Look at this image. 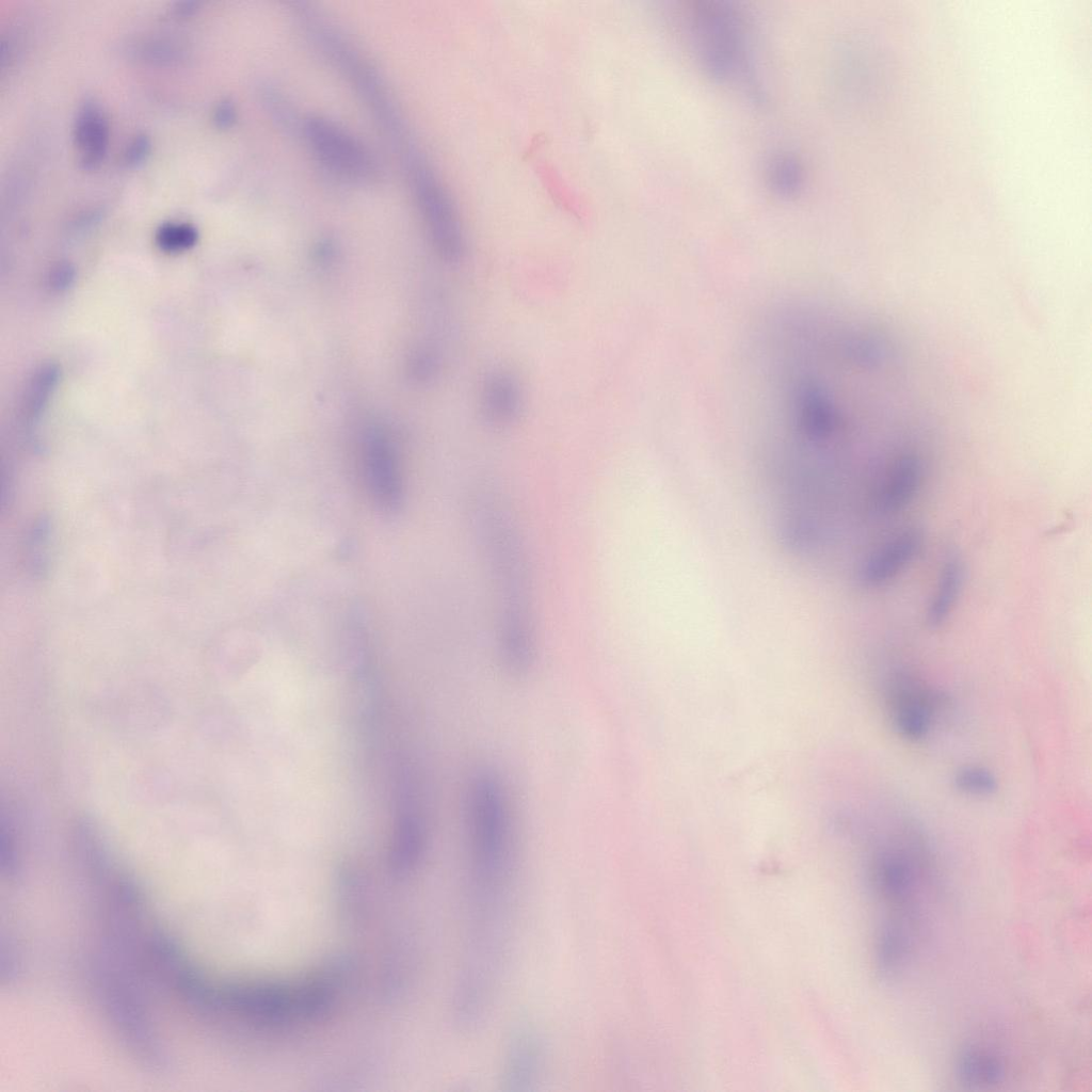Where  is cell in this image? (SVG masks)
<instances>
[{
    "label": "cell",
    "instance_id": "cell-20",
    "mask_svg": "<svg viewBox=\"0 0 1092 1092\" xmlns=\"http://www.w3.org/2000/svg\"><path fill=\"white\" fill-rule=\"evenodd\" d=\"M197 239V229L189 223H164L159 226L155 235L156 244L166 253L184 252L193 247Z\"/></svg>",
    "mask_w": 1092,
    "mask_h": 1092
},
{
    "label": "cell",
    "instance_id": "cell-6",
    "mask_svg": "<svg viewBox=\"0 0 1092 1092\" xmlns=\"http://www.w3.org/2000/svg\"><path fill=\"white\" fill-rule=\"evenodd\" d=\"M885 695L894 728L912 741L928 735L936 712L944 704L943 695L904 672L890 676Z\"/></svg>",
    "mask_w": 1092,
    "mask_h": 1092
},
{
    "label": "cell",
    "instance_id": "cell-23",
    "mask_svg": "<svg viewBox=\"0 0 1092 1092\" xmlns=\"http://www.w3.org/2000/svg\"><path fill=\"white\" fill-rule=\"evenodd\" d=\"M237 118L236 107L232 101L224 99L220 101L213 111V122L220 128H228L234 125Z\"/></svg>",
    "mask_w": 1092,
    "mask_h": 1092
},
{
    "label": "cell",
    "instance_id": "cell-8",
    "mask_svg": "<svg viewBox=\"0 0 1092 1092\" xmlns=\"http://www.w3.org/2000/svg\"><path fill=\"white\" fill-rule=\"evenodd\" d=\"M525 408V387L515 372L499 367L485 374L479 390V412L488 427L511 428L520 420Z\"/></svg>",
    "mask_w": 1092,
    "mask_h": 1092
},
{
    "label": "cell",
    "instance_id": "cell-16",
    "mask_svg": "<svg viewBox=\"0 0 1092 1092\" xmlns=\"http://www.w3.org/2000/svg\"><path fill=\"white\" fill-rule=\"evenodd\" d=\"M910 940L903 925L898 920L887 921L880 930L877 942V959L880 970L894 975L905 961Z\"/></svg>",
    "mask_w": 1092,
    "mask_h": 1092
},
{
    "label": "cell",
    "instance_id": "cell-4",
    "mask_svg": "<svg viewBox=\"0 0 1092 1092\" xmlns=\"http://www.w3.org/2000/svg\"><path fill=\"white\" fill-rule=\"evenodd\" d=\"M411 186L436 254L450 263L459 262L466 251V239L456 206L428 161L419 156L406 165Z\"/></svg>",
    "mask_w": 1092,
    "mask_h": 1092
},
{
    "label": "cell",
    "instance_id": "cell-21",
    "mask_svg": "<svg viewBox=\"0 0 1092 1092\" xmlns=\"http://www.w3.org/2000/svg\"><path fill=\"white\" fill-rule=\"evenodd\" d=\"M150 140L145 134L135 135L126 146L124 151V162L129 166H135L142 163L150 151Z\"/></svg>",
    "mask_w": 1092,
    "mask_h": 1092
},
{
    "label": "cell",
    "instance_id": "cell-10",
    "mask_svg": "<svg viewBox=\"0 0 1092 1092\" xmlns=\"http://www.w3.org/2000/svg\"><path fill=\"white\" fill-rule=\"evenodd\" d=\"M922 480L924 465L917 455L905 453L897 456L874 488L872 510L882 516L900 512L917 496Z\"/></svg>",
    "mask_w": 1092,
    "mask_h": 1092
},
{
    "label": "cell",
    "instance_id": "cell-2",
    "mask_svg": "<svg viewBox=\"0 0 1092 1092\" xmlns=\"http://www.w3.org/2000/svg\"><path fill=\"white\" fill-rule=\"evenodd\" d=\"M470 896L509 899L517 867L518 824L510 783L494 764L470 771L463 796Z\"/></svg>",
    "mask_w": 1092,
    "mask_h": 1092
},
{
    "label": "cell",
    "instance_id": "cell-14",
    "mask_svg": "<svg viewBox=\"0 0 1092 1092\" xmlns=\"http://www.w3.org/2000/svg\"><path fill=\"white\" fill-rule=\"evenodd\" d=\"M965 579L963 561L948 556L941 567L936 585L927 607L926 622L931 628L943 626L958 604Z\"/></svg>",
    "mask_w": 1092,
    "mask_h": 1092
},
{
    "label": "cell",
    "instance_id": "cell-7",
    "mask_svg": "<svg viewBox=\"0 0 1092 1092\" xmlns=\"http://www.w3.org/2000/svg\"><path fill=\"white\" fill-rule=\"evenodd\" d=\"M362 459L374 500L385 510H396L401 499L398 463L394 444L382 428L371 425L364 431Z\"/></svg>",
    "mask_w": 1092,
    "mask_h": 1092
},
{
    "label": "cell",
    "instance_id": "cell-3",
    "mask_svg": "<svg viewBox=\"0 0 1092 1092\" xmlns=\"http://www.w3.org/2000/svg\"><path fill=\"white\" fill-rule=\"evenodd\" d=\"M686 32L703 68L721 81L752 85V66L743 22L737 11L720 1H697L684 10Z\"/></svg>",
    "mask_w": 1092,
    "mask_h": 1092
},
{
    "label": "cell",
    "instance_id": "cell-17",
    "mask_svg": "<svg viewBox=\"0 0 1092 1092\" xmlns=\"http://www.w3.org/2000/svg\"><path fill=\"white\" fill-rule=\"evenodd\" d=\"M59 368L53 364L41 366L32 375L23 399V416L33 424L46 407L59 380Z\"/></svg>",
    "mask_w": 1092,
    "mask_h": 1092
},
{
    "label": "cell",
    "instance_id": "cell-9",
    "mask_svg": "<svg viewBox=\"0 0 1092 1092\" xmlns=\"http://www.w3.org/2000/svg\"><path fill=\"white\" fill-rule=\"evenodd\" d=\"M922 541L920 530L914 527L894 533L864 559L857 581L865 588H878L892 581L918 557Z\"/></svg>",
    "mask_w": 1092,
    "mask_h": 1092
},
{
    "label": "cell",
    "instance_id": "cell-15",
    "mask_svg": "<svg viewBox=\"0 0 1092 1092\" xmlns=\"http://www.w3.org/2000/svg\"><path fill=\"white\" fill-rule=\"evenodd\" d=\"M957 1073L960 1080L970 1087H986L998 1083L1005 1076V1064L995 1054L985 1049L969 1047L959 1055Z\"/></svg>",
    "mask_w": 1092,
    "mask_h": 1092
},
{
    "label": "cell",
    "instance_id": "cell-5",
    "mask_svg": "<svg viewBox=\"0 0 1092 1092\" xmlns=\"http://www.w3.org/2000/svg\"><path fill=\"white\" fill-rule=\"evenodd\" d=\"M304 133L318 158L335 173L355 181L378 177V165L367 147L335 123L311 116L304 124Z\"/></svg>",
    "mask_w": 1092,
    "mask_h": 1092
},
{
    "label": "cell",
    "instance_id": "cell-19",
    "mask_svg": "<svg viewBox=\"0 0 1092 1092\" xmlns=\"http://www.w3.org/2000/svg\"><path fill=\"white\" fill-rule=\"evenodd\" d=\"M954 786L963 793L976 797L991 796L997 790V778L981 766H964L953 777Z\"/></svg>",
    "mask_w": 1092,
    "mask_h": 1092
},
{
    "label": "cell",
    "instance_id": "cell-12",
    "mask_svg": "<svg viewBox=\"0 0 1092 1092\" xmlns=\"http://www.w3.org/2000/svg\"><path fill=\"white\" fill-rule=\"evenodd\" d=\"M542 1047L534 1032L521 1028L511 1038L504 1056L503 1078L512 1090L535 1083L542 1066Z\"/></svg>",
    "mask_w": 1092,
    "mask_h": 1092
},
{
    "label": "cell",
    "instance_id": "cell-13",
    "mask_svg": "<svg viewBox=\"0 0 1092 1092\" xmlns=\"http://www.w3.org/2000/svg\"><path fill=\"white\" fill-rule=\"evenodd\" d=\"M73 136L80 164L84 168L97 166L109 143L108 121L97 105L86 101L79 108L74 121Z\"/></svg>",
    "mask_w": 1092,
    "mask_h": 1092
},
{
    "label": "cell",
    "instance_id": "cell-1",
    "mask_svg": "<svg viewBox=\"0 0 1092 1092\" xmlns=\"http://www.w3.org/2000/svg\"><path fill=\"white\" fill-rule=\"evenodd\" d=\"M473 540L492 590L496 659L514 679L534 670L539 640L532 571L519 527L491 489L473 494Z\"/></svg>",
    "mask_w": 1092,
    "mask_h": 1092
},
{
    "label": "cell",
    "instance_id": "cell-11",
    "mask_svg": "<svg viewBox=\"0 0 1092 1092\" xmlns=\"http://www.w3.org/2000/svg\"><path fill=\"white\" fill-rule=\"evenodd\" d=\"M910 848L885 847L871 863V878L879 894L888 902L903 905L911 898L917 880L916 857Z\"/></svg>",
    "mask_w": 1092,
    "mask_h": 1092
},
{
    "label": "cell",
    "instance_id": "cell-22",
    "mask_svg": "<svg viewBox=\"0 0 1092 1092\" xmlns=\"http://www.w3.org/2000/svg\"><path fill=\"white\" fill-rule=\"evenodd\" d=\"M75 279V269L68 262L55 264L49 274V285L55 291L69 288Z\"/></svg>",
    "mask_w": 1092,
    "mask_h": 1092
},
{
    "label": "cell",
    "instance_id": "cell-18",
    "mask_svg": "<svg viewBox=\"0 0 1092 1092\" xmlns=\"http://www.w3.org/2000/svg\"><path fill=\"white\" fill-rule=\"evenodd\" d=\"M767 178L773 191L782 196H792L802 188L804 180L800 161L789 154L774 156L767 168Z\"/></svg>",
    "mask_w": 1092,
    "mask_h": 1092
}]
</instances>
